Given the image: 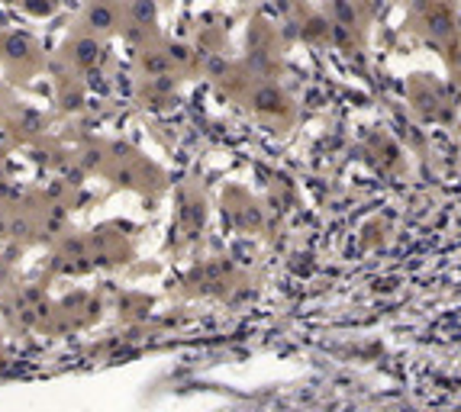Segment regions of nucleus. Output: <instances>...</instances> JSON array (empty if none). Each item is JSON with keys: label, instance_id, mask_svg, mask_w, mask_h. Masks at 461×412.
Wrapping results in <instances>:
<instances>
[{"label": "nucleus", "instance_id": "f257e3e1", "mask_svg": "<svg viewBox=\"0 0 461 412\" xmlns=\"http://www.w3.org/2000/svg\"><path fill=\"white\" fill-rule=\"evenodd\" d=\"M326 16L332 23H342L348 30L362 32V10H358L355 0H326Z\"/></svg>", "mask_w": 461, "mask_h": 412}, {"label": "nucleus", "instance_id": "f03ea898", "mask_svg": "<svg viewBox=\"0 0 461 412\" xmlns=\"http://www.w3.org/2000/svg\"><path fill=\"white\" fill-rule=\"evenodd\" d=\"M252 107L258 110V113H265V116H277V113H285V110H291V100L277 91V87L265 85V87H258V91L252 94Z\"/></svg>", "mask_w": 461, "mask_h": 412}, {"label": "nucleus", "instance_id": "7ed1b4c3", "mask_svg": "<svg viewBox=\"0 0 461 412\" xmlns=\"http://www.w3.org/2000/svg\"><path fill=\"white\" fill-rule=\"evenodd\" d=\"M85 20L94 32H113L116 30V10L110 7L107 0H94L91 7H87Z\"/></svg>", "mask_w": 461, "mask_h": 412}, {"label": "nucleus", "instance_id": "20e7f679", "mask_svg": "<svg viewBox=\"0 0 461 412\" xmlns=\"http://www.w3.org/2000/svg\"><path fill=\"white\" fill-rule=\"evenodd\" d=\"M130 13L136 26H155V16H158V4L155 0H130Z\"/></svg>", "mask_w": 461, "mask_h": 412}]
</instances>
